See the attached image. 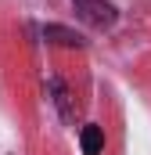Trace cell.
Segmentation results:
<instances>
[{
	"label": "cell",
	"mask_w": 151,
	"mask_h": 155,
	"mask_svg": "<svg viewBox=\"0 0 151 155\" xmlns=\"http://www.w3.org/2000/svg\"><path fill=\"white\" fill-rule=\"evenodd\" d=\"M72 4H76V15L83 22L97 25V29H108V25H115V18H119V11H115L108 0H72Z\"/></svg>",
	"instance_id": "1"
},
{
	"label": "cell",
	"mask_w": 151,
	"mask_h": 155,
	"mask_svg": "<svg viewBox=\"0 0 151 155\" xmlns=\"http://www.w3.org/2000/svg\"><path fill=\"white\" fill-rule=\"evenodd\" d=\"M79 148H83V155H101L104 152V130L97 123H86L79 130Z\"/></svg>",
	"instance_id": "2"
},
{
	"label": "cell",
	"mask_w": 151,
	"mask_h": 155,
	"mask_svg": "<svg viewBox=\"0 0 151 155\" xmlns=\"http://www.w3.org/2000/svg\"><path fill=\"white\" fill-rule=\"evenodd\" d=\"M43 40L58 43V47H86V40L72 29H65V25H43Z\"/></svg>",
	"instance_id": "3"
},
{
	"label": "cell",
	"mask_w": 151,
	"mask_h": 155,
	"mask_svg": "<svg viewBox=\"0 0 151 155\" xmlns=\"http://www.w3.org/2000/svg\"><path fill=\"white\" fill-rule=\"evenodd\" d=\"M47 87H50V94H54V105H58L61 119H65V123H72V119H76V105H72V94H69V87H65L61 79H50Z\"/></svg>",
	"instance_id": "4"
}]
</instances>
